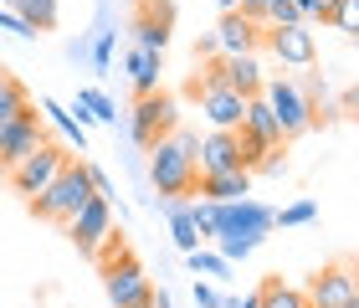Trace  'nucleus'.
<instances>
[{
    "mask_svg": "<svg viewBox=\"0 0 359 308\" xmlns=\"http://www.w3.org/2000/svg\"><path fill=\"white\" fill-rule=\"evenodd\" d=\"M0 6H11V0H0Z\"/></svg>",
    "mask_w": 359,
    "mask_h": 308,
    "instance_id": "c9c22d12",
    "label": "nucleus"
},
{
    "mask_svg": "<svg viewBox=\"0 0 359 308\" xmlns=\"http://www.w3.org/2000/svg\"><path fill=\"white\" fill-rule=\"evenodd\" d=\"M262 46L283 62V67H313V62H318V36H313L308 21H298V26H267Z\"/></svg>",
    "mask_w": 359,
    "mask_h": 308,
    "instance_id": "9d476101",
    "label": "nucleus"
},
{
    "mask_svg": "<svg viewBox=\"0 0 359 308\" xmlns=\"http://www.w3.org/2000/svg\"><path fill=\"white\" fill-rule=\"evenodd\" d=\"M185 262H190V272H195V278H231V262H226L221 252L195 247V252H185Z\"/></svg>",
    "mask_w": 359,
    "mask_h": 308,
    "instance_id": "5701e85b",
    "label": "nucleus"
},
{
    "mask_svg": "<svg viewBox=\"0 0 359 308\" xmlns=\"http://www.w3.org/2000/svg\"><path fill=\"white\" fill-rule=\"evenodd\" d=\"M195 98H201V119H205L210 128H236V123H241V113H247V98H241V93H231L226 83L201 88Z\"/></svg>",
    "mask_w": 359,
    "mask_h": 308,
    "instance_id": "4468645a",
    "label": "nucleus"
},
{
    "mask_svg": "<svg viewBox=\"0 0 359 308\" xmlns=\"http://www.w3.org/2000/svg\"><path fill=\"white\" fill-rule=\"evenodd\" d=\"M195 57H205V62L221 57V52H216V31H201V36H195Z\"/></svg>",
    "mask_w": 359,
    "mask_h": 308,
    "instance_id": "7c9ffc66",
    "label": "nucleus"
},
{
    "mask_svg": "<svg viewBox=\"0 0 359 308\" xmlns=\"http://www.w3.org/2000/svg\"><path fill=\"white\" fill-rule=\"evenodd\" d=\"M67 57H72V62H88V36H72V41H67Z\"/></svg>",
    "mask_w": 359,
    "mask_h": 308,
    "instance_id": "473e14b6",
    "label": "nucleus"
},
{
    "mask_svg": "<svg viewBox=\"0 0 359 308\" xmlns=\"http://www.w3.org/2000/svg\"><path fill=\"white\" fill-rule=\"evenodd\" d=\"M257 303L262 308H308V298H303V288H287L283 278H262V288H257Z\"/></svg>",
    "mask_w": 359,
    "mask_h": 308,
    "instance_id": "aec40b11",
    "label": "nucleus"
},
{
    "mask_svg": "<svg viewBox=\"0 0 359 308\" xmlns=\"http://www.w3.org/2000/svg\"><path fill=\"white\" fill-rule=\"evenodd\" d=\"M88 201H93V175H88V159H67L57 180L46 185L41 196H31L26 206H31V216L46 221V226H67V221H72Z\"/></svg>",
    "mask_w": 359,
    "mask_h": 308,
    "instance_id": "f03ea898",
    "label": "nucleus"
},
{
    "mask_svg": "<svg viewBox=\"0 0 359 308\" xmlns=\"http://www.w3.org/2000/svg\"><path fill=\"white\" fill-rule=\"evenodd\" d=\"M298 21H303V11L292 6V0H272V6H267V21H262V26H298Z\"/></svg>",
    "mask_w": 359,
    "mask_h": 308,
    "instance_id": "cd10ccee",
    "label": "nucleus"
},
{
    "mask_svg": "<svg viewBox=\"0 0 359 308\" xmlns=\"http://www.w3.org/2000/svg\"><path fill=\"white\" fill-rule=\"evenodd\" d=\"M221 77H226V88L241 93V98H257L267 83V72H262V52H247V57H221Z\"/></svg>",
    "mask_w": 359,
    "mask_h": 308,
    "instance_id": "2eb2a0df",
    "label": "nucleus"
},
{
    "mask_svg": "<svg viewBox=\"0 0 359 308\" xmlns=\"http://www.w3.org/2000/svg\"><path fill=\"white\" fill-rule=\"evenodd\" d=\"M62 232L72 236V247L83 252V257H93V252H97V241H103V236L113 232V206H108L103 196H93V201H88L83 210H77V216H72L67 226H62Z\"/></svg>",
    "mask_w": 359,
    "mask_h": 308,
    "instance_id": "9b49d317",
    "label": "nucleus"
},
{
    "mask_svg": "<svg viewBox=\"0 0 359 308\" xmlns=\"http://www.w3.org/2000/svg\"><path fill=\"white\" fill-rule=\"evenodd\" d=\"M303 298H308V308H349V303H359V278H354V262H349V257H339V262L318 267L313 278H308Z\"/></svg>",
    "mask_w": 359,
    "mask_h": 308,
    "instance_id": "6e6552de",
    "label": "nucleus"
},
{
    "mask_svg": "<svg viewBox=\"0 0 359 308\" xmlns=\"http://www.w3.org/2000/svg\"><path fill=\"white\" fill-rule=\"evenodd\" d=\"M292 6H298V11H303V21L313 26V21H323V15H329L334 0H292Z\"/></svg>",
    "mask_w": 359,
    "mask_h": 308,
    "instance_id": "c85d7f7f",
    "label": "nucleus"
},
{
    "mask_svg": "<svg viewBox=\"0 0 359 308\" xmlns=\"http://www.w3.org/2000/svg\"><path fill=\"white\" fill-rule=\"evenodd\" d=\"M154 308H170V293H165V288H159V293H154Z\"/></svg>",
    "mask_w": 359,
    "mask_h": 308,
    "instance_id": "72a5a7b5",
    "label": "nucleus"
},
{
    "mask_svg": "<svg viewBox=\"0 0 359 308\" xmlns=\"http://www.w3.org/2000/svg\"><path fill=\"white\" fill-rule=\"evenodd\" d=\"M67 159H72V149H67V144H52V139H46L36 154H26L21 165H15V170L6 175V180H11V190H15V196H26V201H31V196H41V190L57 180Z\"/></svg>",
    "mask_w": 359,
    "mask_h": 308,
    "instance_id": "0eeeda50",
    "label": "nucleus"
},
{
    "mask_svg": "<svg viewBox=\"0 0 359 308\" xmlns=\"http://www.w3.org/2000/svg\"><path fill=\"white\" fill-rule=\"evenodd\" d=\"M262 31H267V26H257V21H247L241 11H231V15H221V21H216V52H221V57L262 52Z\"/></svg>",
    "mask_w": 359,
    "mask_h": 308,
    "instance_id": "ddd939ff",
    "label": "nucleus"
},
{
    "mask_svg": "<svg viewBox=\"0 0 359 308\" xmlns=\"http://www.w3.org/2000/svg\"><path fill=\"white\" fill-rule=\"evenodd\" d=\"M11 11L21 15V21H26L31 31H36V36H41V31H52V26H57L62 0H11Z\"/></svg>",
    "mask_w": 359,
    "mask_h": 308,
    "instance_id": "6ab92c4d",
    "label": "nucleus"
},
{
    "mask_svg": "<svg viewBox=\"0 0 359 308\" xmlns=\"http://www.w3.org/2000/svg\"><path fill=\"white\" fill-rule=\"evenodd\" d=\"M159 72H165V52H144V46H128V83L134 93H154Z\"/></svg>",
    "mask_w": 359,
    "mask_h": 308,
    "instance_id": "f3484780",
    "label": "nucleus"
},
{
    "mask_svg": "<svg viewBox=\"0 0 359 308\" xmlns=\"http://www.w3.org/2000/svg\"><path fill=\"white\" fill-rule=\"evenodd\" d=\"M190 196H201V201H241V196H252V170L195 175V190H190Z\"/></svg>",
    "mask_w": 359,
    "mask_h": 308,
    "instance_id": "dca6fc26",
    "label": "nucleus"
},
{
    "mask_svg": "<svg viewBox=\"0 0 359 308\" xmlns=\"http://www.w3.org/2000/svg\"><path fill=\"white\" fill-rule=\"evenodd\" d=\"M77 108H83L93 123H118V108H113V98H108V93H97V88H83V93H77Z\"/></svg>",
    "mask_w": 359,
    "mask_h": 308,
    "instance_id": "4be33fe9",
    "label": "nucleus"
},
{
    "mask_svg": "<svg viewBox=\"0 0 359 308\" xmlns=\"http://www.w3.org/2000/svg\"><path fill=\"white\" fill-rule=\"evenodd\" d=\"M195 170H201V175L241 170V139H236V128H210V134L195 144Z\"/></svg>",
    "mask_w": 359,
    "mask_h": 308,
    "instance_id": "f8f14e48",
    "label": "nucleus"
},
{
    "mask_svg": "<svg viewBox=\"0 0 359 308\" xmlns=\"http://www.w3.org/2000/svg\"><path fill=\"white\" fill-rule=\"evenodd\" d=\"M323 26H339L344 36H354L359 31V0H334L329 15H323Z\"/></svg>",
    "mask_w": 359,
    "mask_h": 308,
    "instance_id": "393cba45",
    "label": "nucleus"
},
{
    "mask_svg": "<svg viewBox=\"0 0 359 308\" xmlns=\"http://www.w3.org/2000/svg\"><path fill=\"white\" fill-rule=\"evenodd\" d=\"M221 298L226 293H216L210 283H195V308H221Z\"/></svg>",
    "mask_w": 359,
    "mask_h": 308,
    "instance_id": "c756f323",
    "label": "nucleus"
},
{
    "mask_svg": "<svg viewBox=\"0 0 359 308\" xmlns=\"http://www.w3.org/2000/svg\"><path fill=\"white\" fill-rule=\"evenodd\" d=\"M41 144H46V119L36 108H26L21 119L0 123V175H11L26 154H36Z\"/></svg>",
    "mask_w": 359,
    "mask_h": 308,
    "instance_id": "1a4fd4ad",
    "label": "nucleus"
},
{
    "mask_svg": "<svg viewBox=\"0 0 359 308\" xmlns=\"http://www.w3.org/2000/svg\"><path fill=\"white\" fill-rule=\"evenodd\" d=\"M221 308H262V303H257V288H252V293H241V298H221Z\"/></svg>",
    "mask_w": 359,
    "mask_h": 308,
    "instance_id": "2f4dec72",
    "label": "nucleus"
},
{
    "mask_svg": "<svg viewBox=\"0 0 359 308\" xmlns=\"http://www.w3.org/2000/svg\"><path fill=\"white\" fill-rule=\"evenodd\" d=\"M103 293L113 308H154V283L134 252H123L118 262L103 267Z\"/></svg>",
    "mask_w": 359,
    "mask_h": 308,
    "instance_id": "423d86ee",
    "label": "nucleus"
},
{
    "mask_svg": "<svg viewBox=\"0 0 359 308\" xmlns=\"http://www.w3.org/2000/svg\"><path fill=\"white\" fill-rule=\"evenodd\" d=\"M180 128V108L165 88L154 93H139L134 108H128V139H134V149H149V144H159L165 134H175Z\"/></svg>",
    "mask_w": 359,
    "mask_h": 308,
    "instance_id": "20e7f679",
    "label": "nucleus"
},
{
    "mask_svg": "<svg viewBox=\"0 0 359 308\" xmlns=\"http://www.w3.org/2000/svg\"><path fill=\"white\" fill-rule=\"evenodd\" d=\"M41 113H46V119H52V123L62 128V134H67V144H77V154H83V149H88V139H83V128H77V123H72V119H67V113H62V108H57L52 98H46V103H41Z\"/></svg>",
    "mask_w": 359,
    "mask_h": 308,
    "instance_id": "bb28decb",
    "label": "nucleus"
},
{
    "mask_svg": "<svg viewBox=\"0 0 359 308\" xmlns=\"http://www.w3.org/2000/svg\"><path fill=\"white\" fill-rule=\"evenodd\" d=\"M236 11V0H221V15H231Z\"/></svg>",
    "mask_w": 359,
    "mask_h": 308,
    "instance_id": "f704fd0d",
    "label": "nucleus"
},
{
    "mask_svg": "<svg viewBox=\"0 0 359 308\" xmlns=\"http://www.w3.org/2000/svg\"><path fill=\"white\" fill-rule=\"evenodd\" d=\"M31 108V93H26V83L21 77H0V123H11V119H21V113Z\"/></svg>",
    "mask_w": 359,
    "mask_h": 308,
    "instance_id": "412c9836",
    "label": "nucleus"
},
{
    "mask_svg": "<svg viewBox=\"0 0 359 308\" xmlns=\"http://www.w3.org/2000/svg\"><path fill=\"white\" fill-rule=\"evenodd\" d=\"M262 98H267V108H272V119H277V128H283L287 144L303 139L308 128H318L313 123V103H308V93L298 88V77H267Z\"/></svg>",
    "mask_w": 359,
    "mask_h": 308,
    "instance_id": "39448f33",
    "label": "nucleus"
},
{
    "mask_svg": "<svg viewBox=\"0 0 359 308\" xmlns=\"http://www.w3.org/2000/svg\"><path fill=\"white\" fill-rule=\"evenodd\" d=\"M190 196L185 201H159V210H165V216H170V236H175V247L180 252H195V247H201V232H195V221H190Z\"/></svg>",
    "mask_w": 359,
    "mask_h": 308,
    "instance_id": "a211bd4d",
    "label": "nucleus"
},
{
    "mask_svg": "<svg viewBox=\"0 0 359 308\" xmlns=\"http://www.w3.org/2000/svg\"><path fill=\"white\" fill-rule=\"evenodd\" d=\"M272 232V210L262 201L241 196V201H216V252L226 262H241V257H252L257 247L267 241Z\"/></svg>",
    "mask_w": 359,
    "mask_h": 308,
    "instance_id": "f257e3e1",
    "label": "nucleus"
},
{
    "mask_svg": "<svg viewBox=\"0 0 359 308\" xmlns=\"http://www.w3.org/2000/svg\"><path fill=\"white\" fill-rule=\"evenodd\" d=\"M134 46H144V52H165V46H170V26L139 15V21H134Z\"/></svg>",
    "mask_w": 359,
    "mask_h": 308,
    "instance_id": "b1692460",
    "label": "nucleus"
},
{
    "mask_svg": "<svg viewBox=\"0 0 359 308\" xmlns=\"http://www.w3.org/2000/svg\"><path fill=\"white\" fill-rule=\"evenodd\" d=\"M0 77H6V67H0Z\"/></svg>",
    "mask_w": 359,
    "mask_h": 308,
    "instance_id": "e433bc0d",
    "label": "nucleus"
},
{
    "mask_svg": "<svg viewBox=\"0 0 359 308\" xmlns=\"http://www.w3.org/2000/svg\"><path fill=\"white\" fill-rule=\"evenodd\" d=\"M149 185L159 190V201H185L190 190H195V159H190V149L180 144L175 134H165L159 144H149Z\"/></svg>",
    "mask_w": 359,
    "mask_h": 308,
    "instance_id": "7ed1b4c3",
    "label": "nucleus"
},
{
    "mask_svg": "<svg viewBox=\"0 0 359 308\" xmlns=\"http://www.w3.org/2000/svg\"><path fill=\"white\" fill-rule=\"evenodd\" d=\"M313 216H318L313 201H292V206H283V210H272V226H308Z\"/></svg>",
    "mask_w": 359,
    "mask_h": 308,
    "instance_id": "a878e982",
    "label": "nucleus"
}]
</instances>
